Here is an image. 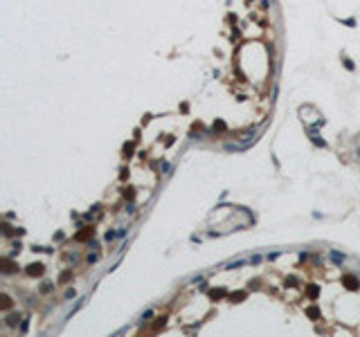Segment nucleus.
I'll list each match as a JSON object with an SVG mask.
<instances>
[{
	"label": "nucleus",
	"instance_id": "1",
	"mask_svg": "<svg viewBox=\"0 0 360 337\" xmlns=\"http://www.w3.org/2000/svg\"><path fill=\"white\" fill-rule=\"evenodd\" d=\"M331 256H333V259H335V261H344V254H338V252H333V254H331Z\"/></svg>",
	"mask_w": 360,
	"mask_h": 337
}]
</instances>
